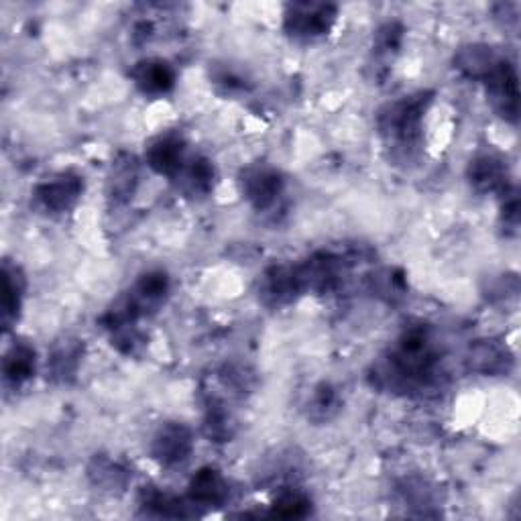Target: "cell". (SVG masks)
Segmentation results:
<instances>
[{
	"label": "cell",
	"mask_w": 521,
	"mask_h": 521,
	"mask_svg": "<svg viewBox=\"0 0 521 521\" xmlns=\"http://www.w3.org/2000/svg\"><path fill=\"white\" fill-rule=\"evenodd\" d=\"M469 365L473 371L483 375H501L509 371L511 357L507 349H503L495 340H483L471 349Z\"/></svg>",
	"instance_id": "14"
},
{
	"label": "cell",
	"mask_w": 521,
	"mask_h": 521,
	"mask_svg": "<svg viewBox=\"0 0 521 521\" xmlns=\"http://www.w3.org/2000/svg\"><path fill=\"white\" fill-rule=\"evenodd\" d=\"M469 182L481 194L507 190V165L495 155H481L469 165Z\"/></svg>",
	"instance_id": "11"
},
{
	"label": "cell",
	"mask_w": 521,
	"mask_h": 521,
	"mask_svg": "<svg viewBox=\"0 0 521 521\" xmlns=\"http://www.w3.org/2000/svg\"><path fill=\"white\" fill-rule=\"evenodd\" d=\"M88 475L96 487H102L104 491H119L127 485L129 475L125 469H121L117 462L108 458H94V462L88 469Z\"/></svg>",
	"instance_id": "19"
},
{
	"label": "cell",
	"mask_w": 521,
	"mask_h": 521,
	"mask_svg": "<svg viewBox=\"0 0 521 521\" xmlns=\"http://www.w3.org/2000/svg\"><path fill=\"white\" fill-rule=\"evenodd\" d=\"M149 167L159 173V176L176 180L184 167L188 165L186 159V143L176 135H165L155 139L145 153Z\"/></svg>",
	"instance_id": "8"
},
{
	"label": "cell",
	"mask_w": 521,
	"mask_h": 521,
	"mask_svg": "<svg viewBox=\"0 0 521 521\" xmlns=\"http://www.w3.org/2000/svg\"><path fill=\"white\" fill-rule=\"evenodd\" d=\"M135 86L151 96L167 94L176 86V72L163 60H143L131 70Z\"/></svg>",
	"instance_id": "12"
},
{
	"label": "cell",
	"mask_w": 521,
	"mask_h": 521,
	"mask_svg": "<svg viewBox=\"0 0 521 521\" xmlns=\"http://www.w3.org/2000/svg\"><path fill=\"white\" fill-rule=\"evenodd\" d=\"M336 9L330 5H292L285 13V31L298 41H314L328 35Z\"/></svg>",
	"instance_id": "3"
},
{
	"label": "cell",
	"mask_w": 521,
	"mask_h": 521,
	"mask_svg": "<svg viewBox=\"0 0 521 521\" xmlns=\"http://www.w3.org/2000/svg\"><path fill=\"white\" fill-rule=\"evenodd\" d=\"M178 178L182 180V186L190 196H206L214 186L216 171L208 159L198 157L188 161V165L184 167V171Z\"/></svg>",
	"instance_id": "18"
},
{
	"label": "cell",
	"mask_w": 521,
	"mask_h": 521,
	"mask_svg": "<svg viewBox=\"0 0 521 521\" xmlns=\"http://www.w3.org/2000/svg\"><path fill=\"white\" fill-rule=\"evenodd\" d=\"M84 182L76 173H60L35 188V200L49 212H68L82 196Z\"/></svg>",
	"instance_id": "7"
},
{
	"label": "cell",
	"mask_w": 521,
	"mask_h": 521,
	"mask_svg": "<svg viewBox=\"0 0 521 521\" xmlns=\"http://www.w3.org/2000/svg\"><path fill=\"white\" fill-rule=\"evenodd\" d=\"M82 355H84V344L80 340L66 338L57 342L49 355L51 379L57 383H70L80 369Z\"/></svg>",
	"instance_id": "13"
},
{
	"label": "cell",
	"mask_w": 521,
	"mask_h": 521,
	"mask_svg": "<svg viewBox=\"0 0 521 521\" xmlns=\"http://www.w3.org/2000/svg\"><path fill=\"white\" fill-rule=\"evenodd\" d=\"M261 296L267 304L273 306H281V304H289L292 300H296L298 296H302V289L296 277V269L287 267V265H277L271 267L261 283Z\"/></svg>",
	"instance_id": "10"
},
{
	"label": "cell",
	"mask_w": 521,
	"mask_h": 521,
	"mask_svg": "<svg viewBox=\"0 0 521 521\" xmlns=\"http://www.w3.org/2000/svg\"><path fill=\"white\" fill-rule=\"evenodd\" d=\"M35 365L37 357L35 351L29 344H15L13 349L7 353L5 363H3V373L5 379L13 385H23L35 375Z\"/></svg>",
	"instance_id": "17"
},
{
	"label": "cell",
	"mask_w": 521,
	"mask_h": 521,
	"mask_svg": "<svg viewBox=\"0 0 521 521\" xmlns=\"http://www.w3.org/2000/svg\"><path fill=\"white\" fill-rule=\"evenodd\" d=\"M241 190L253 208L265 210L277 202L283 192V180L279 171L265 165L255 163L243 169L241 173Z\"/></svg>",
	"instance_id": "5"
},
{
	"label": "cell",
	"mask_w": 521,
	"mask_h": 521,
	"mask_svg": "<svg viewBox=\"0 0 521 521\" xmlns=\"http://www.w3.org/2000/svg\"><path fill=\"white\" fill-rule=\"evenodd\" d=\"M230 487L226 479L212 467L198 471L190 481V501L200 509L222 507L228 501Z\"/></svg>",
	"instance_id": "9"
},
{
	"label": "cell",
	"mask_w": 521,
	"mask_h": 521,
	"mask_svg": "<svg viewBox=\"0 0 521 521\" xmlns=\"http://www.w3.org/2000/svg\"><path fill=\"white\" fill-rule=\"evenodd\" d=\"M310 410H312L314 420H330L334 416V412L338 410V397H336L334 389H330L328 385L318 387L312 397Z\"/></svg>",
	"instance_id": "22"
},
{
	"label": "cell",
	"mask_w": 521,
	"mask_h": 521,
	"mask_svg": "<svg viewBox=\"0 0 521 521\" xmlns=\"http://www.w3.org/2000/svg\"><path fill=\"white\" fill-rule=\"evenodd\" d=\"M25 287H27V283H25V275L21 273V269L5 263V267H3V320H5L7 328L11 326V322H15L19 318Z\"/></svg>",
	"instance_id": "16"
},
{
	"label": "cell",
	"mask_w": 521,
	"mask_h": 521,
	"mask_svg": "<svg viewBox=\"0 0 521 521\" xmlns=\"http://www.w3.org/2000/svg\"><path fill=\"white\" fill-rule=\"evenodd\" d=\"M487 86V94L491 98L493 108L501 114L503 119L515 123L517 121V72L515 66L503 57H499L497 64L491 68V72L483 78Z\"/></svg>",
	"instance_id": "4"
},
{
	"label": "cell",
	"mask_w": 521,
	"mask_h": 521,
	"mask_svg": "<svg viewBox=\"0 0 521 521\" xmlns=\"http://www.w3.org/2000/svg\"><path fill=\"white\" fill-rule=\"evenodd\" d=\"M312 513V501L298 489H283L273 501V515L283 519H302Z\"/></svg>",
	"instance_id": "20"
},
{
	"label": "cell",
	"mask_w": 521,
	"mask_h": 521,
	"mask_svg": "<svg viewBox=\"0 0 521 521\" xmlns=\"http://www.w3.org/2000/svg\"><path fill=\"white\" fill-rule=\"evenodd\" d=\"M194 450L192 430L184 424H163L151 442V454L163 467L182 465Z\"/></svg>",
	"instance_id": "6"
},
{
	"label": "cell",
	"mask_w": 521,
	"mask_h": 521,
	"mask_svg": "<svg viewBox=\"0 0 521 521\" xmlns=\"http://www.w3.org/2000/svg\"><path fill=\"white\" fill-rule=\"evenodd\" d=\"M436 353L428 330L412 328L405 332L397 344V349L385 363L383 371L377 373L381 385L399 391H416L432 383L436 373Z\"/></svg>",
	"instance_id": "1"
},
{
	"label": "cell",
	"mask_w": 521,
	"mask_h": 521,
	"mask_svg": "<svg viewBox=\"0 0 521 521\" xmlns=\"http://www.w3.org/2000/svg\"><path fill=\"white\" fill-rule=\"evenodd\" d=\"M430 104V92H418L387 104L377 117L381 137L395 149H416L422 141V123Z\"/></svg>",
	"instance_id": "2"
},
{
	"label": "cell",
	"mask_w": 521,
	"mask_h": 521,
	"mask_svg": "<svg viewBox=\"0 0 521 521\" xmlns=\"http://www.w3.org/2000/svg\"><path fill=\"white\" fill-rule=\"evenodd\" d=\"M141 505L145 507L147 513H155L159 517H190V515H198V507L190 501L186 503L184 499L165 493V491H157V489H147L141 495Z\"/></svg>",
	"instance_id": "15"
},
{
	"label": "cell",
	"mask_w": 521,
	"mask_h": 521,
	"mask_svg": "<svg viewBox=\"0 0 521 521\" xmlns=\"http://www.w3.org/2000/svg\"><path fill=\"white\" fill-rule=\"evenodd\" d=\"M137 165L133 159L119 161L110 178V196L114 200H129L137 188Z\"/></svg>",
	"instance_id": "21"
}]
</instances>
